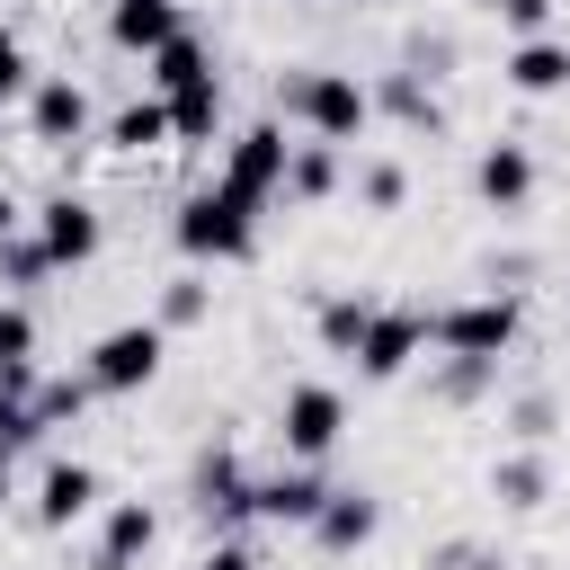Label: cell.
<instances>
[{"mask_svg": "<svg viewBox=\"0 0 570 570\" xmlns=\"http://www.w3.org/2000/svg\"><path fill=\"white\" fill-rule=\"evenodd\" d=\"M499 71H508L517 98H561V89H570V36H552V27H543V36H517Z\"/></svg>", "mask_w": 570, "mask_h": 570, "instance_id": "obj_13", "label": "cell"}, {"mask_svg": "<svg viewBox=\"0 0 570 570\" xmlns=\"http://www.w3.org/2000/svg\"><path fill=\"white\" fill-rule=\"evenodd\" d=\"M0 356H36V312L27 303H0Z\"/></svg>", "mask_w": 570, "mask_h": 570, "instance_id": "obj_32", "label": "cell"}, {"mask_svg": "<svg viewBox=\"0 0 570 570\" xmlns=\"http://www.w3.org/2000/svg\"><path fill=\"white\" fill-rule=\"evenodd\" d=\"M374 107H383V116H401L410 134H445V107L428 98V80H419V71H383V80H374Z\"/></svg>", "mask_w": 570, "mask_h": 570, "instance_id": "obj_19", "label": "cell"}, {"mask_svg": "<svg viewBox=\"0 0 570 570\" xmlns=\"http://www.w3.org/2000/svg\"><path fill=\"white\" fill-rule=\"evenodd\" d=\"M374 525H383V499H374V490H330L321 517H312V543H321V552H365Z\"/></svg>", "mask_w": 570, "mask_h": 570, "instance_id": "obj_16", "label": "cell"}, {"mask_svg": "<svg viewBox=\"0 0 570 570\" xmlns=\"http://www.w3.org/2000/svg\"><path fill=\"white\" fill-rule=\"evenodd\" d=\"M36 436H45V428H36V401H18V392H0V454L18 463V454H27Z\"/></svg>", "mask_w": 570, "mask_h": 570, "instance_id": "obj_31", "label": "cell"}, {"mask_svg": "<svg viewBox=\"0 0 570 570\" xmlns=\"http://www.w3.org/2000/svg\"><path fill=\"white\" fill-rule=\"evenodd\" d=\"M187 499H196V517H205L214 534H232V525H249V517H258V481L240 472V454H232V445H214V454L196 463Z\"/></svg>", "mask_w": 570, "mask_h": 570, "instance_id": "obj_8", "label": "cell"}, {"mask_svg": "<svg viewBox=\"0 0 570 570\" xmlns=\"http://www.w3.org/2000/svg\"><path fill=\"white\" fill-rule=\"evenodd\" d=\"M481 9H490V18H499V9H508V0H481Z\"/></svg>", "mask_w": 570, "mask_h": 570, "instance_id": "obj_39", "label": "cell"}, {"mask_svg": "<svg viewBox=\"0 0 570 570\" xmlns=\"http://www.w3.org/2000/svg\"><path fill=\"white\" fill-rule=\"evenodd\" d=\"M205 71H214V45H205V36H196V27H187V36H178V45H160V53H151V62H142V80H151V89H160V98H178V89H187V80H205Z\"/></svg>", "mask_w": 570, "mask_h": 570, "instance_id": "obj_20", "label": "cell"}, {"mask_svg": "<svg viewBox=\"0 0 570 570\" xmlns=\"http://www.w3.org/2000/svg\"><path fill=\"white\" fill-rule=\"evenodd\" d=\"M276 107H285V125H303L312 142H356V134L374 125V89H365L356 71H294V80H276Z\"/></svg>", "mask_w": 570, "mask_h": 570, "instance_id": "obj_2", "label": "cell"}, {"mask_svg": "<svg viewBox=\"0 0 570 570\" xmlns=\"http://www.w3.org/2000/svg\"><path fill=\"white\" fill-rule=\"evenodd\" d=\"M160 356H169V330H160V321H116V330L89 347L80 374H89L98 392H142V383L160 374Z\"/></svg>", "mask_w": 570, "mask_h": 570, "instance_id": "obj_4", "label": "cell"}, {"mask_svg": "<svg viewBox=\"0 0 570 570\" xmlns=\"http://www.w3.org/2000/svg\"><path fill=\"white\" fill-rule=\"evenodd\" d=\"M517 436L543 445V436H552V401H517Z\"/></svg>", "mask_w": 570, "mask_h": 570, "instance_id": "obj_34", "label": "cell"}, {"mask_svg": "<svg viewBox=\"0 0 570 570\" xmlns=\"http://www.w3.org/2000/svg\"><path fill=\"white\" fill-rule=\"evenodd\" d=\"M89 508H98V472H89L80 454H53V463L36 472V525H45V534H71Z\"/></svg>", "mask_w": 570, "mask_h": 570, "instance_id": "obj_11", "label": "cell"}, {"mask_svg": "<svg viewBox=\"0 0 570 570\" xmlns=\"http://www.w3.org/2000/svg\"><path fill=\"white\" fill-rule=\"evenodd\" d=\"M419 347H428V312H383V303H374V321H365V338H356V374H365V383H392V374H410Z\"/></svg>", "mask_w": 570, "mask_h": 570, "instance_id": "obj_10", "label": "cell"}, {"mask_svg": "<svg viewBox=\"0 0 570 570\" xmlns=\"http://www.w3.org/2000/svg\"><path fill=\"white\" fill-rule=\"evenodd\" d=\"M285 160H294V142H285V125H240L232 142H223V187H240L249 205H267V196H285Z\"/></svg>", "mask_w": 570, "mask_h": 570, "instance_id": "obj_6", "label": "cell"}, {"mask_svg": "<svg viewBox=\"0 0 570 570\" xmlns=\"http://www.w3.org/2000/svg\"><path fill=\"white\" fill-rule=\"evenodd\" d=\"M151 543H160V508H151V499H116V508H107V525H98L89 570H134Z\"/></svg>", "mask_w": 570, "mask_h": 570, "instance_id": "obj_14", "label": "cell"}, {"mask_svg": "<svg viewBox=\"0 0 570 570\" xmlns=\"http://www.w3.org/2000/svg\"><path fill=\"white\" fill-rule=\"evenodd\" d=\"M436 570H490L481 543H436Z\"/></svg>", "mask_w": 570, "mask_h": 570, "instance_id": "obj_36", "label": "cell"}, {"mask_svg": "<svg viewBox=\"0 0 570 570\" xmlns=\"http://www.w3.org/2000/svg\"><path fill=\"white\" fill-rule=\"evenodd\" d=\"M205 312H214V285H205V276H169L151 321H160V330H187V321H205Z\"/></svg>", "mask_w": 570, "mask_h": 570, "instance_id": "obj_26", "label": "cell"}, {"mask_svg": "<svg viewBox=\"0 0 570 570\" xmlns=\"http://www.w3.org/2000/svg\"><path fill=\"white\" fill-rule=\"evenodd\" d=\"M187 36V9L178 0H107V45L116 53H160V45H178Z\"/></svg>", "mask_w": 570, "mask_h": 570, "instance_id": "obj_12", "label": "cell"}, {"mask_svg": "<svg viewBox=\"0 0 570 570\" xmlns=\"http://www.w3.org/2000/svg\"><path fill=\"white\" fill-rule=\"evenodd\" d=\"M196 570H258V552H249V543H240V534H214V543H205V561H196Z\"/></svg>", "mask_w": 570, "mask_h": 570, "instance_id": "obj_33", "label": "cell"}, {"mask_svg": "<svg viewBox=\"0 0 570 570\" xmlns=\"http://www.w3.org/2000/svg\"><path fill=\"white\" fill-rule=\"evenodd\" d=\"M36 89V62H27V45H18V27H0V116L18 107Z\"/></svg>", "mask_w": 570, "mask_h": 570, "instance_id": "obj_30", "label": "cell"}, {"mask_svg": "<svg viewBox=\"0 0 570 570\" xmlns=\"http://www.w3.org/2000/svg\"><path fill=\"white\" fill-rule=\"evenodd\" d=\"M365 321H374V303H365V294H330V303L312 312V338H321L330 356H356V338H365Z\"/></svg>", "mask_w": 570, "mask_h": 570, "instance_id": "obj_23", "label": "cell"}, {"mask_svg": "<svg viewBox=\"0 0 570 570\" xmlns=\"http://www.w3.org/2000/svg\"><path fill=\"white\" fill-rule=\"evenodd\" d=\"M499 383V365L490 356H445V374H436V401H481Z\"/></svg>", "mask_w": 570, "mask_h": 570, "instance_id": "obj_29", "label": "cell"}, {"mask_svg": "<svg viewBox=\"0 0 570 570\" xmlns=\"http://www.w3.org/2000/svg\"><path fill=\"white\" fill-rule=\"evenodd\" d=\"M214 125H223V71H205V80H187L169 98V134L178 142H214Z\"/></svg>", "mask_w": 570, "mask_h": 570, "instance_id": "obj_21", "label": "cell"}, {"mask_svg": "<svg viewBox=\"0 0 570 570\" xmlns=\"http://www.w3.org/2000/svg\"><path fill=\"white\" fill-rule=\"evenodd\" d=\"M27 134H36L45 151H80V142H89V89H80L71 71H45V80L27 89Z\"/></svg>", "mask_w": 570, "mask_h": 570, "instance_id": "obj_9", "label": "cell"}, {"mask_svg": "<svg viewBox=\"0 0 570 570\" xmlns=\"http://www.w3.org/2000/svg\"><path fill=\"white\" fill-rule=\"evenodd\" d=\"M276 436H285L294 463L338 454V436H347V401H338V383H294V392L276 401Z\"/></svg>", "mask_w": 570, "mask_h": 570, "instance_id": "obj_5", "label": "cell"}, {"mask_svg": "<svg viewBox=\"0 0 570 570\" xmlns=\"http://www.w3.org/2000/svg\"><path fill=\"white\" fill-rule=\"evenodd\" d=\"M321 499H330V481H321L312 463H294V472H276V481H258V525H303V534H312V517H321Z\"/></svg>", "mask_w": 570, "mask_h": 570, "instance_id": "obj_17", "label": "cell"}, {"mask_svg": "<svg viewBox=\"0 0 570 570\" xmlns=\"http://www.w3.org/2000/svg\"><path fill=\"white\" fill-rule=\"evenodd\" d=\"M89 401H98L89 374H71V383H36V428H45V436H53V428H80Z\"/></svg>", "mask_w": 570, "mask_h": 570, "instance_id": "obj_25", "label": "cell"}, {"mask_svg": "<svg viewBox=\"0 0 570 570\" xmlns=\"http://www.w3.org/2000/svg\"><path fill=\"white\" fill-rule=\"evenodd\" d=\"M472 187H481V205H490V214H517V205L534 196V151H525V142H481Z\"/></svg>", "mask_w": 570, "mask_h": 570, "instance_id": "obj_15", "label": "cell"}, {"mask_svg": "<svg viewBox=\"0 0 570 570\" xmlns=\"http://www.w3.org/2000/svg\"><path fill=\"white\" fill-rule=\"evenodd\" d=\"M517 330H525V312H517V294H499V285L472 294V303H445V312L428 321V338H436L445 356H490V365L517 347Z\"/></svg>", "mask_w": 570, "mask_h": 570, "instance_id": "obj_3", "label": "cell"}, {"mask_svg": "<svg viewBox=\"0 0 570 570\" xmlns=\"http://www.w3.org/2000/svg\"><path fill=\"white\" fill-rule=\"evenodd\" d=\"M9 499H18V472H9V454H0V517H9Z\"/></svg>", "mask_w": 570, "mask_h": 570, "instance_id": "obj_38", "label": "cell"}, {"mask_svg": "<svg viewBox=\"0 0 570 570\" xmlns=\"http://www.w3.org/2000/svg\"><path fill=\"white\" fill-rule=\"evenodd\" d=\"M160 142H178L169 134V98L151 89V98H125L116 116H107V151H160Z\"/></svg>", "mask_w": 570, "mask_h": 570, "instance_id": "obj_18", "label": "cell"}, {"mask_svg": "<svg viewBox=\"0 0 570 570\" xmlns=\"http://www.w3.org/2000/svg\"><path fill=\"white\" fill-rule=\"evenodd\" d=\"M27 223H36V240H45V258H53V267H89V258H98V240H107L98 205H89V196H71V187H53Z\"/></svg>", "mask_w": 570, "mask_h": 570, "instance_id": "obj_7", "label": "cell"}, {"mask_svg": "<svg viewBox=\"0 0 570 570\" xmlns=\"http://www.w3.org/2000/svg\"><path fill=\"white\" fill-rule=\"evenodd\" d=\"M499 18H508V27H517V36H543V18H552V0H508V9H499Z\"/></svg>", "mask_w": 570, "mask_h": 570, "instance_id": "obj_35", "label": "cell"}, {"mask_svg": "<svg viewBox=\"0 0 570 570\" xmlns=\"http://www.w3.org/2000/svg\"><path fill=\"white\" fill-rule=\"evenodd\" d=\"M45 276H53L45 240H36V232H9V240H0V285H45Z\"/></svg>", "mask_w": 570, "mask_h": 570, "instance_id": "obj_28", "label": "cell"}, {"mask_svg": "<svg viewBox=\"0 0 570 570\" xmlns=\"http://www.w3.org/2000/svg\"><path fill=\"white\" fill-rule=\"evenodd\" d=\"M178 249L196 258V267H240L249 249H258V205L240 196V187H196V196H178Z\"/></svg>", "mask_w": 570, "mask_h": 570, "instance_id": "obj_1", "label": "cell"}, {"mask_svg": "<svg viewBox=\"0 0 570 570\" xmlns=\"http://www.w3.org/2000/svg\"><path fill=\"white\" fill-rule=\"evenodd\" d=\"M543 490H552L543 454H499V463H490V499H499V508H543Z\"/></svg>", "mask_w": 570, "mask_h": 570, "instance_id": "obj_24", "label": "cell"}, {"mask_svg": "<svg viewBox=\"0 0 570 570\" xmlns=\"http://www.w3.org/2000/svg\"><path fill=\"white\" fill-rule=\"evenodd\" d=\"M356 196H365V214H401L410 169H401V160H365V169H356Z\"/></svg>", "mask_w": 570, "mask_h": 570, "instance_id": "obj_27", "label": "cell"}, {"mask_svg": "<svg viewBox=\"0 0 570 570\" xmlns=\"http://www.w3.org/2000/svg\"><path fill=\"white\" fill-rule=\"evenodd\" d=\"M9 232H27V214H18V196L0 187V240H9Z\"/></svg>", "mask_w": 570, "mask_h": 570, "instance_id": "obj_37", "label": "cell"}, {"mask_svg": "<svg viewBox=\"0 0 570 570\" xmlns=\"http://www.w3.org/2000/svg\"><path fill=\"white\" fill-rule=\"evenodd\" d=\"M330 187H338V142H312V134H303L294 160H285V196H294V205H321Z\"/></svg>", "mask_w": 570, "mask_h": 570, "instance_id": "obj_22", "label": "cell"}]
</instances>
